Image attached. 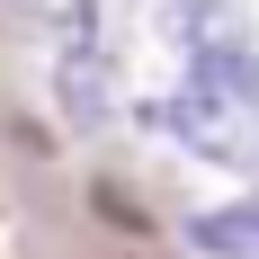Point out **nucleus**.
Here are the masks:
<instances>
[{
	"label": "nucleus",
	"mask_w": 259,
	"mask_h": 259,
	"mask_svg": "<svg viewBox=\"0 0 259 259\" xmlns=\"http://www.w3.org/2000/svg\"><path fill=\"white\" fill-rule=\"evenodd\" d=\"M188 241L206 259H259V197H233V206H214L188 224Z\"/></svg>",
	"instance_id": "nucleus-4"
},
{
	"label": "nucleus",
	"mask_w": 259,
	"mask_h": 259,
	"mask_svg": "<svg viewBox=\"0 0 259 259\" xmlns=\"http://www.w3.org/2000/svg\"><path fill=\"white\" fill-rule=\"evenodd\" d=\"M161 36L179 54H214V45H250V18L233 0H170L161 9Z\"/></svg>",
	"instance_id": "nucleus-3"
},
{
	"label": "nucleus",
	"mask_w": 259,
	"mask_h": 259,
	"mask_svg": "<svg viewBox=\"0 0 259 259\" xmlns=\"http://www.w3.org/2000/svg\"><path fill=\"white\" fill-rule=\"evenodd\" d=\"M143 125L170 134L179 152L214 161V170H250V161H259V99H233V90H197V80H188L179 99H152V107H143Z\"/></svg>",
	"instance_id": "nucleus-1"
},
{
	"label": "nucleus",
	"mask_w": 259,
	"mask_h": 259,
	"mask_svg": "<svg viewBox=\"0 0 259 259\" xmlns=\"http://www.w3.org/2000/svg\"><path fill=\"white\" fill-rule=\"evenodd\" d=\"M63 45H54V107L80 134H99L116 116V72H107V9L99 0H54Z\"/></svg>",
	"instance_id": "nucleus-2"
},
{
	"label": "nucleus",
	"mask_w": 259,
	"mask_h": 259,
	"mask_svg": "<svg viewBox=\"0 0 259 259\" xmlns=\"http://www.w3.org/2000/svg\"><path fill=\"white\" fill-rule=\"evenodd\" d=\"M0 9H9V18H36V9H45V0H0Z\"/></svg>",
	"instance_id": "nucleus-5"
}]
</instances>
